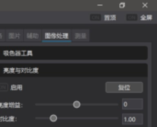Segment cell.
<instances>
[{
  "instance_id": "obj_2",
  "label": "cell",
  "mask_w": 157,
  "mask_h": 127,
  "mask_svg": "<svg viewBox=\"0 0 157 127\" xmlns=\"http://www.w3.org/2000/svg\"><path fill=\"white\" fill-rule=\"evenodd\" d=\"M6 39L8 41H20L22 39V32L20 30H8L6 32Z\"/></svg>"
},
{
  "instance_id": "obj_5",
  "label": "cell",
  "mask_w": 157,
  "mask_h": 127,
  "mask_svg": "<svg viewBox=\"0 0 157 127\" xmlns=\"http://www.w3.org/2000/svg\"><path fill=\"white\" fill-rule=\"evenodd\" d=\"M4 37V32L3 31H0V40H2Z\"/></svg>"
},
{
  "instance_id": "obj_1",
  "label": "cell",
  "mask_w": 157,
  "mask_h": 127,
  "mask_svg": "<svg viewBox=\"0 0 157 127\" xmlns=\"http://www.w3.org/2000/svg\"><path fill=\"white\" fill-rule=\"evenodd\" d=\"M68 38L67 33H63L61 31H54V32H45L44 39L46 40H65Z\"/></svg>"
},
{
  "instance_id": "obj_3",
  "label": "cell",
  "mask_w": 157,
  "mask_h": 127,
  "mask_svg": "<svg viewBox=\"0 0 157 127\" xmlns=\"http://www.w3.org/2000/svg\"><path fill=\"white\" fill-rule=\"evenodd\" d=\"M25 39L27 41H38L40 39V31H39V30H27L25 32Z\"/></svg>"
},
{
  "instance_id": "obj_4",
  "label": "cell",
  "mask_w": 157,
  "mask_h": 127,
  "mask_svg": "<svg viewBox=\"0 0 157 127\" xmlns=\"http://www.w3.org/2000/svg\"><path fill=\"white\" fill-rule=\"evenodd\" d=\"M74 38L76 40H84V39H87V34H85L84 31L81 32H75L74 33Z\"/></svg>"
}]
</instances>
